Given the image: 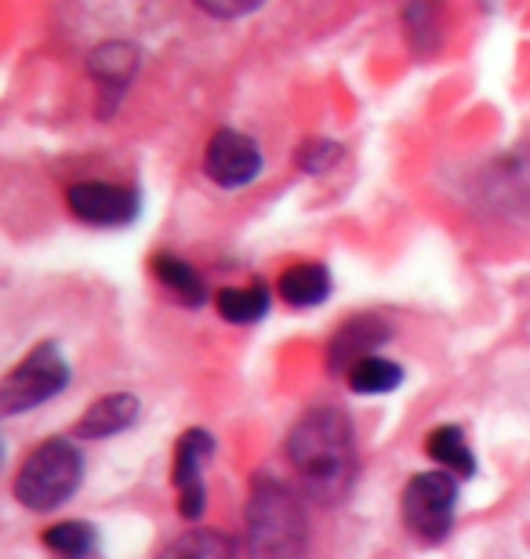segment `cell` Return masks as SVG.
<instances>
[{"mask_svg": "<svg viewBox=\"0 0 530 559\" xmlns=\"http://www.w3.org/2000/svg\"><path fill=\"white\" fill-rule=\"evenodd\" d=\"M287 457L302 490L320 506H334L356 479L353 421L338 407H309L287 436Z\"/></svg>", "mask_w": 530, "mask_h": 559, "instance_id": "1", "label": "cell"}, {"mask_svg": "<svg viewBox=\"0 0 530 559\" xmlns=\"http://www.w3.org/2000/svg\"><path fill=\"white\" fill-rule=\"evenodd\" d=\"M309 527L298 498L273 476L255 479L247 498V552L251 559H306Z\"/></svg>", "mask_w": 530, "mask_h": 559, "instance_id": "2", "label": "cell"}, {"mask_svg": "<svg viewBox=\"0 0 530 559\" xmlns=\"http://www.w3.org/2000/svg\"><path fill=\"white\" fill-rule=\"evenodd\" d=\"M81 479H84V457L76 451V443L66 440V436H51V440H44L26 454L11 490H15L19 506H26L33 512H51L62 501L73 498Z\"/></svg>", "mask_w": 530, "mask_h": 559, "instance_id": "3", "label": "cell"}, {"mask_svg": "<svg viewBox=\"0 0 530 559\" xmlns=\"http://www.w3.org/2000/svg\"><path fill=\"white\" fill-rule=\"evenodd\" d=\"M66 385H70V364L62 360V349L55 342H40L26 360L8 371L0 385V411L22 415V411L48 404Z\"/></svg>", "mask_w": 530, "mask_h": 559, "instance_id": "4", "label": "cell"}, {"mask_svg": "<svg viewBox=\"0 0 530 559\" xmlns=\"http://www.w3.org/2000/svg\"><path fill=\"white\" fill-rule=\"evenodd\" d=\"M458 509V484L447 473H419L403 487L400 516L414 538L422 542H444L450 527H455Z\"/></svg>", "mask_w": 530, "mask_h": 559, "instance_id": "5", "label": "cell"}, {"mask_svg": "<svg viewBox=\"0 0 530 559\" xmlns=\"http://www.w3.org/2000/svg\"><path fill=\"white\" fill-rule=\"evenodd\" d=\"M66 204L87 226H131L142 211V197L128 186L109 182H76L66 189Z\"/></svg>", "mask_w": 530, "mask_h": 559, "instance_id": "6", "label": "cell"}, {"mask_svg": "<svg viewBox=\"0 0 530 559\" xmlns=\"http://www.w3.org/2000/svg\"><path fill=\"white\" fill-rule=\"evenodd\" d=\"M214 454V436L208 429H189L175 447V468L172 479L178 487V512L186 520H200L208 506V487H204V468Z\"/></svg>", "mask_w": 530, "mask_h": 559, "instance_id": "7", "label": "cell"}, {"mask_svg": "<svg viewBox=\"0 0 530 559\" xmlns=\"http://www.w3.org/2000/svg\"><path fill=\"white\" fill-rule=\"evenodd\" d=\"M204 167H208L211 182H219L225 189H240L247 182H255L258 171H262V153H258V145L247 135H240V131L222 128V131H214L208 142Z\"/></svg>", "mask_w": 530, "mask_h": 559, "instance_id": "8", "label": "cell"}, {"mask_svg": "<svg viewBox=\"0 0 530 559\" xmlns=\"http://www.w3.org/2000/svg\"><path fill=\"white\" fill-rule=\"evenodd\" d=\"M389 323L381 317H356L349 320L342 331L334 334L331 345H327V371L331 374H345L353 371L356 364L370 360V356H378L375 349L381 342H389Z\"/></svg>", "mask_w": 530, "mask_h": 559, "instance_id": "9", "label": "cell"}, {"mask_svg": "<svg viewBox=\"0 0 530 559\" xmlns=\"http://www.w3.org/2000/svg\"><path fill=\"white\" fill-rule=\"evenodd\" d=\"M87 73L98 84V95H103V117L113 114V106L120 103V95L128 92V84L139 73V48L123 40H109L98 44L87 59Z\"/></svg>", "mask_w": 530, "mask_h": 559, "instance_id": "10", "label": "cell"}, {"mask_svg": "<svg viewBox=\"0 0 530 559\" xmlns=\"http://www.w3.org/2000/svg\"><path fill=\"white\" fill-rule=\"evenodd\" d=\"M134 421H139V400L131 393H113V396L95 400V404L84 411L73 436H81V440H106V436L131 429Z\"/></svg>", "mask_w": 530, "mask_h": 559, "instance_id": "11", "label": "cell"}, {"mask_svg": "<svg viewBox=\"0 0 530 559\" xmlns=\"http://www.w3.org/2000/svg\"><path fill=\"white\" fill-rule=\"evenodd\" d=\"M280 298L287 301V306L295 309H313L327 301L331 295V273L323 270L320 262H302V265H291V270L280 273Z\"/></svg>", "mask_w": 530, "mask_h": 559, "instance_id": "12", "label": "cell"}, {"mask_svg": "<svg viewBox=\"0 0 530 559\" xmlns=\"http://www.w3.org/2000/svg\"><path fill=\"white\" fill-rule=\"evenodd\" d=\"M153 276L172 290V295L182 301V306L197 309L208 301V287H204V276H200L193 265L186 259H175V254H153Z\"/></svg>", "mask_w": 530, "mask_h": 559, "instance_id": "13", "label": "cell"}, {"mask_svg": "<svg viewBox=\"0 0 530 559\" xmlns=\"http://www.w3.org/2000/svg\"><path fill=\"white\" fill-rule=\"evenodd\" d=\"M425 454L433 457L436 465H447L450 473L458 476H476V457H472L469 443H466V432L458 425H439L425 436Z\"/></svg>", "mask_w": 530, "mask_h": 559, "instance_id": "14", "label": "cell"}, {"mask_svg": "<svg viewBox=\"0 0 530 559\" xmlns=\"http://www.w3.org/2000/svg\"><path fill=\"white\" fill-rule=\"evenodd\" d=\"M40 542L59 559H95L98 556V531L92 523H81V520L51 523V527L40 534Z\"/></svg>", "mask_w": 530, "mask_h": 559, "instance_id": "15", "label": "cell"}, {"mask_svg": "<svg viewBox=\"0 0 530 559\" xmlns=\"http://www.w3.org/2000/svg\"><path fill=\"white\" fill-rule=\"evenodd\" d=\"M156 559H236V545L233 538H225L222 531L197 527V531L178 534Z\"/></svg>", "mask_w": 530, "mask_h": 559, "instance_id": "16", "label": "cell"}, {"mask_svg": "<svg viewBox=\"0 0 530 559\" xmlns=\"http://www.w3.org/2000/svg\"><path fill=\"white\" fill-rule=\"evenodd\" d=\"M219 312L229 323H255L269 312V287L262 280H255L251 287H222L219 290Z\"/></svg>", "mask_w": 530, "mask_h": 559, "instance_id": "17", "label": "cell"}, {"mask_svg": "<svg viewBox=\"0 0 530 559\" xmlns=\"http://www.w3.org/2000/svg\"><path fill=\"white\" fill-rule=\"evenodd\" d=\"M349 389L360 396H378V393H392V389H400L403 382V367L386 360V356H370V360L356 364L353 371H349Z\"/></svg>", "mask_w": 530, "mask_h": 559, "instance_id": "18", "label": "cell"}, {"mask_svg": "<svg viewBox=\"0 0 530 559\" xmlns=\"http://www.w3.org/2000/svg\"><path fill=\"white\" fill-rule=\"evenodd\" d=\"M334 160H338V145L334 142H309L306 150H302V167L313 171V175L327 171Z\"/></svg>", "mask_w": 530, "mask_h": 559, "instance_id": "19", "label": "cell"}, {"mask_svg": "<svg viewBox=\"0 0 530 559\" xmlns=\"http://www.w3.org/2000/svg\"><path fill=\"white\" fill-rule=\"evenodd\" d=\"M197 8L208 11V15H219V19H236V15H247V11H255L258 4H211V0H200Z\"/></svg>", "mask_w": 530, "mask_h": 559, "instance_id": "20", "label": "cell"}]
</instances>
